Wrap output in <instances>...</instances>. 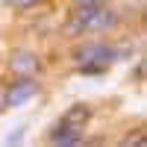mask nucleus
I'll use <instances>...</instances> for the list:
<instances>
[{"label": "nucleus", "mask_w": 147, "mask_h": 147, "mask_svg": "<svg viewBox=\"0 0 147 147\" xmlns=\"http://www.w3.org/2000/svg\"><path fill=\"white\" fill-rule=\"evenodd\" d=\"M74 59H77V65L85 74H100L118 59V53L109 44H85V47H80V50L74 53Z\"/></svg>", "instance_id": "1"}, {"label": "nucleus", "mask_w": 147, "mask_h": 147, "mask_svg": "<svg viewBox=\"0 0 147 147\" xmlns=\"http://www.w3.org/2000/svg\"><path fill=\"white\" fill-rule=\"evenodd\" d=\"M35 94H38V82L32 77H18V82H12L6 88V106H24Z\"/></svg>", "instance_id": "2"}, {"label": "nucleus", "mask_w": 147, "mask_h": 147, "mask_svg": "<svg viewBox=\"0 0 147 147\" xmlns=\"http://www.w3.org/2000/svg\"><path fill=\"white\" fill-rule=\"evenodd\" d=\"M12 74L15 77H35V74L41 71V62H38V56L30 53V50H18L15 56H12V62H9Z\"/></svg>", "instance_id": "3"}, {"label": "nucleus", "mask_w": 147, "mask_h": 147, "mask_svg": "<svg viewBox=\"0 0 147 147\" xmlns=\"http://www.w3.org/2000/svg\"><path fill=\"white\" fill-rule=\"evenodd\" d=\"M50 141L53 144H62V147H71V144H82V132L77 127H65V124H56V129L50 132Z\"/></svg>", "instance_id": "4"}, {"label": "nucleus", "mask_w": 147, "mask_h": 147, "mask_svg": "<svg viewBox=\"0 0 147 147\" xmlns=\"http://www.w3.org/2000/svg\"><path fill=\"white\" fill-rule=\"evenodd\" d=\"M88 118H91V109L85 106V103H77V106H71L68 112L62 115V121H59V124H65V127H77V129H82L85 124H88Z\"/></svg>", "instance_id": "5"}, {"label": "nucleus", "mask_w": 147, "mask_h": 147, "mask_svg": "<svg viewBox=\"0 0 147 147\" xmlns=\"http://www.w3.org/2000/svg\"><path fill=\"white\" fill-rule=\"evenodd\" d=\"M9 6H15V9H30V6H35L38 0H6Z\"/></svg>", "instance_id": "6"}, {"label": "nucleus", "mask_w": 147, "mask_h": 147, "mask_svg": "<svg viewBox=\"0 0 147 147\" xmlns=\"http://www.w3.org/2000/svg\"><path fill=\"white\" fill-rule=\"evenodd\" d=\"M124 144H144V132L138 129V132H132V136H127Z\"/></svg>", "instance_id": "7"}, {"label": "nucleus", "mask_w": 147, "mask_h": 147, "mask_svg": "<svg viewBox=\"0 0 147 147\" xmlns=\"http://www.w3.org/2000/svg\"><path fill=\"white\" fill-rule=\"evenodd\" d=\"M82 3H97V0H80V6H82Z\"/></svg>", "instance_id": "8"}]
</instances>
